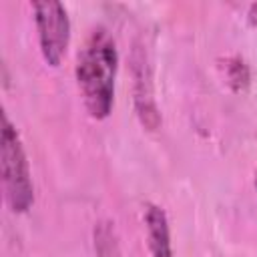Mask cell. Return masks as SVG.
<instances>
[{
	"instance_id": "obj_7",
	"label": "cell",
	"mask_w": 257,
	"mask_h": 257,
	"mask_svg": "<svg viewBox=\"0 0 257 257\" xmlns=\"http://www.w3.org/2000/svg\"><path fill=\"white\" fill-rule=\"evenodd\" d=\"M225 76H227L229 86L235 92L247 90L251 74H249V66L245 64V60L241 56H231L225 60Z\"/></svg>"
},
{
	"instance_id": "obj_3",
	"label": "cell",
	"mask_w": 257,
	"mask_h": 257,
	"mask_svg": "<svg viewBox=\"0 0 257 257\" xmlns=\"http://www.w3.org/2000/svg\"><path fill=\"white\" fill-rule=\"evenodd\" d=\"M38 44L48 66H58L70 44V18L62 2L38 0L32 2Z\"/></svg>"
},
{
	"instance_id": "obj_6",
	"label": "cell",
	"mask_w": 257,
	"mask_h": 257,
	"mask_svg": "<svg viewBox=\"0 0 257 257\" xmlns=\"http://www.w3.org/2000/svg\"><path fill=\"white\" fill-rule=\"evenodd\" d=\"M92 245L96 257H122L118 235L114 223L108 219H100L92 227Z\"/></svg>"
},
{
	"instance_id": "obj_4",
	"label": "cell",
	"mask_w": 257,
	"mask_h": 257,
	"mask_svg": "<svg viewBox=\"0 0 257 257\" xmlns=\"http://www.w3.org/2000/svg\"><path fill=\"white\" fill-rule=\"evenodd\" d=\"M131 62H133V100H135L137 116L147 131H157L161 126V112L155 100L153 74H151L147 50L141 44H135Z\"/></svg>"
},
{
	"instance_id": "obj_9",
	"label": "cell",
	"mask_w": 257,
	"mask_h": 257,
	"mask_svg": "<svg viewBox=\"0 0 257 257\" xmlns=\"http://www.w3.org/2000/svg\"><path fill=\"white\" fill-rule=\"evenodd\" d=\"M255 187H257V175H255Z\"/></svg>"
},
{
	"instance_id": "obj_5",
	"label": "cell",
	"mask_w": 257,
	"mask_h": 257,
	"mask_svg": "<svg viewBox=\"0 0 257 257\" xmlns=\"http://www.w3.org/2000/svg\"><path fill=\"white\" fill-rule=\"evenodd\" d=\"M145 227H147L151 257H173L171 227H169V217L163 207L155 203H149L145 207Z\"/></svg>"
},
{
	"instance_id": "obj_1",
	"label": "cell",
	"mask_w": 257,
	"mask_h": 257,
	"mask_svg": "<svg viewBox=\"0 0 257 257\" xmlns=\"http://www.w3.org/2000/svg\"><path fill=\"white\" fill-rule=\"evenodd\" d=\"M118 70V52L114 38L102 26L94 28L76 56V84L86 112L102 120L110 114L114 104V82Z\"/></svg>"
},
{
	"instance_id": "obj_8",
	"label": "cell",
	"mask_w": 257,
	"mask_h": 257,
	"mask_svg": "<svg viewBox=\"0 0 257 257\" xmlns=\"http://www.w3.org/2000/svg\"><path fill=\"white\" fill-rule=\"evenodd\" d=\"M249 20H251V24H257V4H251V8H249Z\"/></svg>"
},
{
	"instance_id": "obj_2",
	"label": "cell",
	"mask_w": 257,
	"mask_h": 257,
	"mask_svg": "<svg viewBox=\"0 0 257 257\" xmlns=\"http://www.w3.org/2000/svg\"><path fill=\"white\" fill-rule=\"evenodd\" d=\"M0 173L6 205L12 213H26L34 203V185L22 139L6 112L0 128Z\"/></svg>"
}]
</instances>
